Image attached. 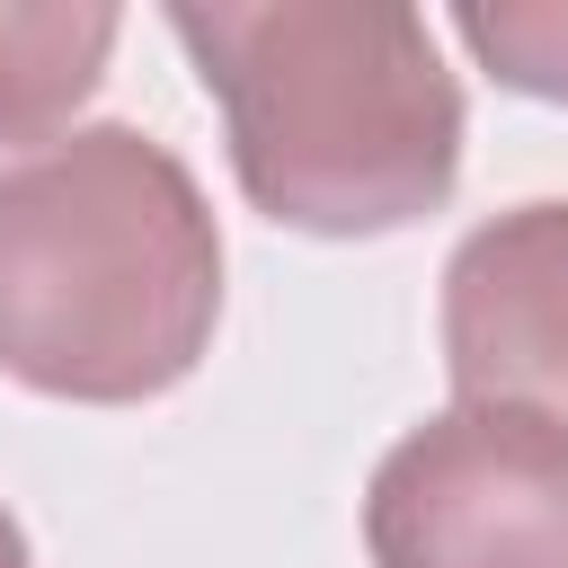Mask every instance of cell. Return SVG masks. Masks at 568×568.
I'll return each instance as SVG.
<instances>
[{"label":"cell","instance_id":"obj_1","mask_svg":"<svg viewBox=\"0 0 568 568\" xmlns=\"http://www.w3.org/2000/svg\"><path fill=\"white\" fill-rule=\"evenodd\" d=\"M222 311V231L133 124H89L0 169V373L44 399H160Z\"/></svg>","mask_w":568,"mask_h":568},{"label":"cell","instance_id":"obj_2","mask_svg":"<svg viewBox=\"0 0 568 568\" xmlns=\"http://www.w3.org/2000/svg\"><path fill=\"white\" fill-rule=\"evenodd\" d=\"M231 124V169L266 222L373 240L453 195L462 89L435 27L390 0L169 9Z\"/></svg>","mask_w":568,"mask_h":568},{"label":"cell","instance_id":"obj_3","mask_svg":"<svg viewBox=\"0 0 568 568\" xmlns=\"http://www.w3.org/2000/svg\"><path fill=\"white\" fill-rule=\"evenodd\" d=\"M373 568H568V435L524 408L408 426L364 497Z\"/></svg>","mask_w":568,"mask_h":568},{"label":"cell","instance_id":"obj_4","mask_svg":"<svg viewBox=\"0 0 568 568\" xmlns=\"http://www.w3.org/2000/svg\"><path fill=\"white\" fill-rule=\"evenodd\" d=\"M444 373L470 408H524L568 435V204H515L453 248Z\"/></svg>","mask_w":568,"mask_h":568},{"label":"cell","instance_id":"obj_5","mask_svg":"<svg viewBox=\"0 0 568 568\" xmlns=\"http://www.w3.org/2000/svg\"><path fill=\"white\" fill-rule=\"evenodd\" d=\"M115 44V9L62 0V9H0V142H44L71 124V106L98 89Z\"/></svg>","mask_w":568,"mask_h":568},{"label":"cell","instance_id":"obj_6","mask_svg":"<svg viewBox=\"0 0 568 568\" xmlns=\"http://www.w3.org/2000/svg\"><path fill=\"white\" fill-rule=\"evenodd\" d=\"M462 44L524 98H568V9H462Z\"/></svg>","mask_w":568,"mask_h":568},{"label":"cell","instance_id":"obj_7","mask_svg":"<svg viewBox=\"0 0 568 568\" xmlns=\"http://www.w3.org/2000/svg\"><path fill=\"white\" fill-rule=\"evenodd\" d=\"M0 568H27V532H18L9 506H0Z\"/></svg>","mask_w":568,"mask_h":568}]
</instances>
